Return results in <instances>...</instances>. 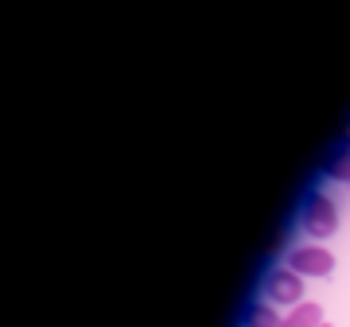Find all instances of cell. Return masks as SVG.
Instances as JSON below:
<instances>
[{
  "label": "cell",
  "mask_w": 350,
  "mask_h": 327,
  "mask_svg": "<svg viewBox=\"0 0 350 327\" xmlns=\"http://www.w3.org/2000/svg\"><path fill=\"white\" fill-rule=\"evenodd\" d=\"M335 226H338L335 202L315 191L312 199H308V207H304V230H308V234H315V238H327V234H335Z\"/></svg>",
  "instance_id": "6da1fadb"
},
{
  "label": "cell",
  "mask_w": 350,
  "mask_h": 327,
  "mask_svg": "<svg viewBox=\"0 0 350 327\" xmlns=\"http://www.w3.org/2000/svg\"><path fill=\"white\" fill-rule=\"evenodd\" d=\"M288 265H292V273H300V277H327V273L335 269V257H331L323 246H296V250L288 253Z\"/></svg>",
  "instance_id": "7a4b0ae2"
},
{
  "label": "cell",
  "mask_w": 350,
  "mask_h": 327,
  "mask_svg": "<svg viewBox=\"0 0 350 327\" xmlns=\"http://www.w3.org/2000/svg\"><path fill=\"white\" fill-rule=\"evenodd\" d=\"M265 292H269L273 304H300L304 300V277L292 273V269H280V273H273V277L265 280Z\"/></svg>",
  "instance_id": "3957f363"
},
{
  "label": "cell",
  "mask_w": 350,
  "mask_h": 327,
  "mask_svg": "<svg viewBox=\"0 0 350 327\" xmlns=\"http://www.w3.org/2000/svg\"><path fill=\"white\" fill-rule=\"evenodd\" d=\"M280 327H323V308L312 300H300L292 312L284 315V324Z\"/></svg>",
  "instance_id": "277c9868"
},
{
  "label": "cell",
  "mask_w": 350,
  "mask_h": 327,
  "mask_svg": "<svg viewBox=\"0 0 350 327\" xmlns=\"http://www.w3.org/2000/svg\"><path fill=\"white\" fill-rule=\"evenodd\" d=\"M280 324H284V319L276 315L273 304H253L250 315H245V327H280Z\"/></svg>",
  "instance_id": "5b68a950"
},
{
  "label": "cell",
  "mask_w": 350,
  "mask_h": 327,
  "mask_svg": "<svg viewBox=\"0 0 350 327\" xmlns=\"http://www.w3.org/2000/svg\"><path fill=\"white\" fill-rule=\"evenodd\" d=\"M327 176H335V179H350V140L338 148V156L331 164H327Z\"/></svg>",
  "instance_id": "8992f818"
},
{
  "label": "cell",
  "mask_w": 350,
  "mask_h": 327,
  "mask_svg": "<svg viewBox=\"0 0 350 327\" xmlns=\"http://www.w3.org/2000/svg\"><path fill=\"white\" fill-rule=\"evenodd\" d=\"M323 327H331V324H323Z\"/></svg>",
  "instance_id": "52a82bcc"
}]
</instances>
